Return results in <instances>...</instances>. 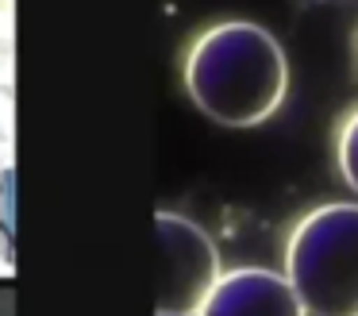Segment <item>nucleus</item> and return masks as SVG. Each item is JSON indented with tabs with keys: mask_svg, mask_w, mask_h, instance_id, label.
<instances>
[{
	"mask_svg": "<svg viewBox=\"0 0 358 316\" xmlns=\"http://www.w3.org/2000/svg\"><path fill=\"white\" fill-rule=\"evenodd\" d=\"M185 92L208 120L255 128L281 108L289 92V58L266 27L224 20L204 27L185 50Z\"/></svg>",
	"mask_w": 358,
	"mask_h": 316,
	"instance_id": "1",
	"label": "nucleus"
},
{
	"mask_svg": "<svg viewBox=\"0 0 358 316\" xmlns=\"http://www.w3.org/2000/svg\"><path fill=\"white\" fill-rule=\"evenodd\" d=\"M285 277L308 316H358V205L327 200L289 228Z\"/></svg>",
	"mask_w": 358,
	"mask_h": 316,
	"instance_id": "2",
	"label": "nucleus"
},
{
	"mask_svg": "<svg viewBox=\"0 0 358 316\" xmlns=\"http://www.w3.org/2000/svg\"><path fill=\"white\" fill-rule=\"evenodd\" d=\"M158 239V312L196 316L220 282V251L201 224L181 212L155 216Z\"/></svg>",
	"mask_w": 358,
	"mask_h": 316,
	"instance_id": "3",
	"label": "nucleus"
},
{
	"mask_svg": "<svg viewBox=\"0 0 358 316\" xmlns=\"http://www.w3.org/2000/svg\"><path fill=\"white\" fill-rule=\"evenodd\" d=\"M196 316H308L293 282L266 266L224 270Z\"/></svg>",
	"mask_w": 358,
	"mask_h": 316,
	"instance_id": "4",
	"label": "nucleus"
},
{
	"mask_svg": "<svg viewBox=\"0 0 358 316\" xmlns=\"http://www.w3.org/2000/svg\"><path fill=\"white\" fill-rule=\"evenodd\" d=\"M335 162H339V174L350 189L358 193V108L347 112V120L339 123V139H335Z\"/></svg>",
	"mask_w": 358,
	"mask_h": 316,
	"instance_id": "5",
	"label": "nucleus"
},
{
	"mask_svg": "<svg viewBox=\"0 0 358 316\" xmlns=\"http://www.w3.org/2000/svg\"><path fill=\"white\" fill-rule=\"evenodd\" d=\"M158 316H170V312H158Z\"/></svg>",
	"mask_w": 358,
	"mask_h": 316,
	"instance_id": "6",
	"label": "nucleus"
}]
</instances>
